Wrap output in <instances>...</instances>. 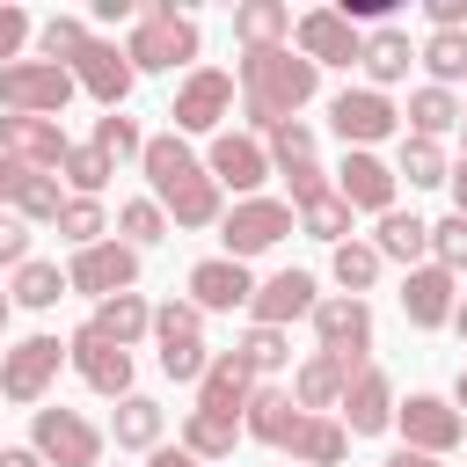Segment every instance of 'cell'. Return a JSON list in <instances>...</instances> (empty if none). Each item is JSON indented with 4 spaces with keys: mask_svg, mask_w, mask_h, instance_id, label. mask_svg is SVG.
Segmentation results:
<instances>
[{
    "mask_svg": "<svg viewBox=\"0 0 467 467\" xmlns=\"http://www.w3.org/2000/svg\"><path fill=\"white\" fill-rule=\"evenodd\" d=\"M321 88V66H306L292 44L277 51H241V109H248V139H270L277 124H292V109H306Z\"/></svg>",
    "mask_w": 467,
    "mask_h": 467,
    "instance_id": "cell-1",
    "label": "cell"
},
{
    "mask_svg": "<svg viewBox=\"0 0 467 467\" xmlns=\"http://www.w3.org/2000/svg\"><path fill=\"white\" fill-rule=\"evenodd\" d=\"M139 168L153 182V204L175 219V226H219V182L204 175V161L190 153V139L161 131L139 146Z\"/></svg>",
    "mask_w": 467,
    "mask_h": 467,
    "instance_id": "cell-2",
    "label": "cell"
},
{
    "mask_svg": "<svg viewBox=\"0 0 467 467\" xmlns=\"http://www.w3.org/2000/svg\"><path fill=\"white\" fill-rule=\"evenodd\" d=\"M124 58H131V73H175V66L197 58V22H190L175 0L139 7L131 36H124Z\"/></svg>",
    "mask_w": 467,
    "mask_h": 467,
    "instance_id": "cell-3",
    "label": "cell"
},
{
    "mask_svg": "<svg viewBox=\"0 0 467 467\" xmlns=\"http://www.w3.org/2000/svg\"><path fill=\"white\" fill-rule=\"evenodd\" d=\"M73 102V73L44 66V58H15L0 66V117H58Z\"/></svg>",
    "mask_w": 467,
    "mask_h": 467,
    "instance_id": "cell-4",
    "label": "cell"
},
{
    "mask_svg": "<svg viewBox=\"0 0 467 467\" xmlns=\"http://www.w3.org/2000/svg\"><path fill=\"white\" fill-rule=\"evenodd\" d=\"M292 226H299V219H292V204H285V197H234V212H219V241H226V255H234V263H248V255L277 248Z\"/></svg>",
    "mask_w": 467,
    "mask_h": 467,
    "instance_id": "cell-5",
    "label": "cell"
},
{
    "mask_svg": "<svg viewBox=\"0 0 467 467\" xmlns=\"http://www.w3.org/2000/svg\"><path fill=\"white\" fill-rule=\"evenodd\" d=\"M314 336H321V358H336L343 372H365L372 358V306L336 292V299H314Z\"/></svg>",
    "mask_w": 467,
    "mask_h": 467,
    "instance_id": "cell-6",
    "label": "cell"
},
{
    "mask_svg": "<svg viewBox=\"0 0 467 467\" xmlns=\"http://www.w3.org/2000/svg\"><path fill=\"white\" fill-rule=\"evenodd\" d=\"M29 452H36L44 467H102V431H95L80 409H36Z\"/></svg>",
    "mask_w": 467,
    "mask_h": 467,
    "instance_id": "cell-7",
    "label": "cell"
},
{
    "mask_svg": "<svg viewBox=\"0 0 467 467\" xmlns=\"http://www.w3.org/2000/svg\"><path fill=\"white\" fill-rule=\"evenodd\" d=\"M153 343H161V372H168V379H204L212 350H204V314H197L190 299L153 306Z\"/></svg>",
    "mask_w": 467,
    "mask_h": 467,
    "instance_id": "cell-8",
    "label": "cell"
},
{
    "mask_svg": "<svg viewBox=\"0 0 467 467\" xmlns=\"http://www.w3.org/2000/svg\"><path fill=\"white\" fill-rule=\"evenodd\" d=\"M394 423H401V445H409V452H431V460H445L452 445H467V416H460L445 394H409V401H394Z\"/></svg>",
    "mask_w": 467,
    "mask_h": 467,
    "instance_id": "cell-9",
    "label": "cell"
},
{
    "mask_svg": "<svg viewBox=\"0 0 467 467\" xmlns=\"http://www.w3.org/2000/svg\"><path fill=\"white\" fill-rule=\"evenodd\" d=\"M328 124H336V139H343L350 153H372L379 139H394L401 109H394L379 88H343V95L328 102Z\"/></svg>",
    "mask_w": 467,
    "mask_h": 467,
    "instance_id": "cell-10",
    "label": "cell"
},
{
    "mask_svg": "<svg viewBox=\"0 0 467 467\" xmlns=\"http://www.w3.org/2000/svg\"><path fill=\"white\" fill-rule=\"evenodd\" d=\"M58 365H66V343H58V336H22V343L0 358V394L29 409V401H44V394H51Z\"/></svg>",
    "mask_w": 467,
    "mask_h": 467,
    "instance_id": "cell-11",
    "label": "cell"
},
{
    "mask_svg": "<svg viewBox=\"0 0 467 467\" xmlns=\"http://www.w3.org/2000/svg\"><path fill=\"white\" fill-rule=\"evenodd\" d=\"M175 139L182 131H219L226 117H234V73H219V66H197V73H182V88H175Z\"/></svg>",
    "mask_w": 467,
    "mask_h": 467,
    "instance_id": "cell-12",
    "label": "cell"
},
{
    "mask_svg": "<svg viewBox=\"0 0 467 467\" xmlns=\"http://www.w3.org/2000/svg\"><path fill=\"white\" fill-rule=\"evenodd\" d=\"M292 44H299V58H306V66H358L365 29H350L336 7H306V15L292 22Z\"/></svg>",
    "mask_w": 467,
    "mask_h": 467,
    "instance_id": "cell-13",
    "label": "cell"
},
{
    "mask_svg": "<svg viewBox=\"0 0 467 467\" xmlns=\"http://www.w3.org/2000/svg\"><path fill=\"white\" fill-rule=\"evenodd\" d=\"M131 277H139V248H124V241H95V248H73V263H66V285H73V292H88V299L131 292Z\"/></svg>",
    "mask_w": 467,
    "mask_h": 467,
    "instance_id": "cell-14",
    "label": "cell"
},
{
    "mask_svg": "<svg viewBox=\"0 0 467 467\" xmlns=\"http://www.w3.org/2000/svg\"><path fill=\"white\" fill-rule=\"evenodd\" d=\"M204 175H212L219 190H234V197H255V182L270 175V153H263V139H248V131H212Z\"/></svg>",
    "mask_w": 467,
    "mask_h": 467,
    "instance_id": "cell-15",
    "label": "cell"
},
{
    "mask_svg": "<svg viewBox=\"0 0 467 467\" xmlns=\"http://www.w3.org/2000/svg\"><path fill=\"white\" fill-rule=\"evenodd\" d=\"M66 358H73V372H80L95 394H109V401H124V394H131V350H117L109 336L73 328V336H66Z\"/></svg>",
    "mask_w": 467,
    "mask_h": 467,
    "instance_id": "cell-16",
    "label": "cell"
},
{
    "mask_svg": "<svg viewBox=\"0 0 467 467\" xmlns=\"http://www.w3.org/2000/svg\"><path fill=\"white\" fill-rule=\"evenodd\" d=\"M248 299H255L248 263H234V255H204V263L190 270V306H197V314H234V306H248Z\"/></svg>",
    "mask_w": 467,
    "mask_h": 467,
    "instance_id": "cell-17",
    "label": "cell"
},
{
    "mask_svg": "<svg viewBox=\"0 0 467 467\" xmlns=\"http://www.w3.org/2000/svg\"><path fill=\"white\" fill-rule=\"evenodd\" d=\"M0 153L15 168H29V175H51L66 161V131L51 117H0Z\"/></svg>",
    "mask_w": 467,
    "mask_h": 467,
    "instance_id": "cell-18",
    "label": "cell"
},
{
    "mask_svg": "<svg viewBox=\"0 0 467 467\" xmlns=\"http://www.w3.org/2000/svg\"><path fill=\"white\" fill-rule=\"evenodd\" d=\"M66 73H73V88H88L102 109H124V95H131V80H139V73H131V58H124L117 44H102V36H95Z\"/></svg>",
    "mask_w": 467,
    "mask_h": 467,
    "instance_id": "cell-19",
    "label": "cell"
},
{
    "mask_svg": "<svg viewBox=\"0 0 467 467\" xmlns=\"http://www.w3.org/2000/svg\"><path fill=\"white\" fill-rule=\"evenodd\" d=\"M350 438H379L387 423H394V387H387V372L379 365H365V372H350V387H343V416H336Z\"/></svg>",
    "mask_w": 467,
    "mask_h": 467,
    "instance_id": "cell-20",
    "label": "cell"
},
{
    "mask_svg": "<svg viewBox=\"0 0 467 467\" xmlns=\"http://www.w3.org/2000/svg\"><path fill=\"white\" fill-rule=\"evenodd\" d=\"M452 306H460V292H452V270H438V263H416V270L401 277V314H409V328H445V321H452Z\"/></svg>",
    "mask_w": 467,
    "mask_h": 467,
    "instance_id": "cell-21",
    "label": "cell"
},
{
    "mask_svg": "<svg viewBox=\"0 0 467 467\" xmlns=\"http://www.w3.org/2000/svg\"><path fill=\"white\" fill-rule=\"evenodd\" d=\"M248 394H255L248 358H241V350H212V365H204V379H197V409H212V416H234V423H241Z\"/></svg>",
    "mask_w": 467,
    "mask_h": 467,
    "instance_id": "cell-22",
    "label": "cell"
},
{
    "mask_svg": "<svg viewBox=\"0 0 467 467\" xmlns=\"http://www.w3.org/2000/svg\"><path fill=\"white\" fill-rule=\"evenodd\" d=\"M336 197H343L350 212H394V168H387L379 153H343Z\"/></svg>",
    "mask_w": 467,
    "mask_h": 467,
    "instance_id": "cell-23",
    "label": "cell"
},
{
    "mask_svg": "<svg viewBox=\"0 0 467 467\" xmlns=\"http://www.w3.org/2000/svg\"><path fill=\"white\" fill-rule=\"evenodd\" d=\"M299 423H306V409L292 401V387H255L248 409H241V431H248L255 445H292Z\"/></svg>",
    "mask_w": 467,
    "mask_h": 467,
    "instance_id": "cell-24",
    "label": "cell"
},
{
    "mask_svg": "<svg viewBox=\"0 0 467 467\" xmlns=\"http://www.w3.org/2000/svg\"><path fill=\"white\" fill-rule=\"evenodd\" d=\"M248 314H255V328H285V321L314 314V277H306V270H277V277H263L255 299H248Z\"/></svg>",
    "mask_w": 467,
    "mask_h": 467,
    "instance_id": "cell-25",
    "label": "cell"
},
{
    "mask_svg": "<svg viewBox=\"0 0 467 467\" xmlns=\"http://www.w3.org/2000/svg\"><path fill=\"white\" fill-rule=\"evenodd\" d=\"M372 255H379V263H401V270H416V263L431 255V219H416V212H379Z\"/></svg>",
    "mask_w": 467,
    "mask_h": 467,
    "instance_id": "cell-26",
    "label": "cell"
},
{
    "mask_svg": "<svg viewBox=\"0 0 467 467\" xmlns=\"http://www.w3.org/2000/svg\"><path fill=\"white\" fill-rule=\"evenodd\" d=\"M95 336H109L117 350H131L139 336H153V306L139 299V292H109V299H95V321H88Z\"/></svg>",
    "mask_w": 467,
    "mask_h": 467,
    "instance_id": "cell-27",
    "label": "cell"
},
{
    "mask_svg": "<svg viewBox=\"0 0 467 467\" xmlns=\"http://www.w3.org/2000/svg\"><path fill=\"white\" fill-rule=\"evenodd\" d=\"M343 387H350V372H343L336 358H321V350H314V358L292 372V401H299L306 416H321V409H343Z\"/></svg>",
    "mask_w": 467,
    "mask_h": 467,
    "instance_id": "cell-28",
    "label": "cell"
},
{
    "mask_svg": "<svg viewBox=\"0 0 467 467\" xmlns=\"http://www.w3.org/2000/svg\"><path fill=\"white\" fill-rule=\"evenodd\" d=\"M234 36H241L248 51H277V44L292 36V7H285V0H241V7H234Z\"/></svg>",
    "mask_w": 467,
    "mask_h": 467,
    "instance_id": "cell-29",
    "label": "cell"
},
{
    "mask_svg": "<svg viewBox=\"0 0 467 467\" xmlns=\"http://www.w3.org/2000/svg\"><path fill=\"white\" fill-rule=\"evenodd\" d=\"M358 66L372 73V88H394V80H401V73L416 66V44H409V36L394 29V22H379V29L365 36V51H358Z\"/></svg>",
    "mask_w": 467,
    "mask_h": 467,
    "instance_id": "cell-30",
    "label": "cell"
},
{
    "mask_svg": "<svg viewBox=\"0 0 467 467\" xmlns=\"http://www.w3.org/2000/svg\"><path fill=\"white\" fill-rule=\"evenodd\" d=\"M299 467H343V452H350V431L336 423V416H306L299 423V438L285 445Z\"/></svg>",
    "mask_w": 467,
    "mask_h": 467,
    "instance_id": "cell-31",
    "label": "cell"
},
{
    "mask_svg": "<svg viewBox=\"0 0 467 467\" xmlns=\"http://www.w3.org/2000/svg\"><path fill=\"white\" fill-rule=\"evenodd\" d=\"M234 438H241V423H234V416L190 409V416H182V438H175V445H182L190 460H226V452H234Z\"/></svg>",
    "mask_w": 467,
    "mask_h": 467,
    "instance_id": "cell-32",
    "label": "cell"
},
{
    "mask_svg": "<svg viewBox=\"0 0 467 467\" xmlns=\"http://www.w3.org/2000/svg\"><path fill=\"white\" fill-rule=\"evenodd\" d=\"M409 175V190H438L445 175H452V161H445V146L438 139H409L401 131V153H394V182Z\"/></svg>",
    "mask_w": 467,
    "mask_h": 467,
    "instance_id": "cell-33",
    "label": "cell"
},
{
    "mask_svg": "<svg viewBox=\"0 0 467 467\" xmlns=\"http://www.w3.org/2000/svg\"><path fill=\"white\" fill-rule=\"evenodd\" d=\"M438 131H460V95L452 88H416L409 95V139H438Z\"/></svg>",
    "mask_w": 467,
    "mask_h": 467,
    "instance_id": "cell-34",
    "label": "cell"
},
{
    "mask_svg": "<svg viewBox=\"0 0 467 467\" xmlns=\"http://www.w3.org/2000/svg\"><path fill=\"white\" fill-rule=\"evenodd\" d=\"M109 431H117V445H124V452H153V445H161V401H146V394H124Z\"/></svg>",
    "mask_w": 467,
    "mask_h": 467,
    "instance_id": "cell-35",
    "label": "cell"
},
{
    "mask_svg": "<svg viewBox=\"0 0 467 467\" xmlns=\"http://www.w3.org/2000/svg\"><path fill=\"white\" fill-rule=\"evenodd\" d=\"M416 58L431 66V88H452V80H467V29H431Z\"/></svg>",
    "mask_w": 467,
    "mask_h": 467,
    "instance_id": "cell-36",
    "label": "cell"
},
{
    "mask_svg": "<svg viewBox=\"0 0 467 467\" xmlns=\"http://www.w3.org/2000/svg\"><path fill=\"white\" fill-rule=\"evenodd\" d=\"M88 44H95V36H88L80 15H51V22H36V51H44V66H73Z\"/></svg>",
    "mask_w": 467,
    "mask_h": 467,
    "instance_id": "cell-37",
    "label": "cell"
},
{
    "mask_svg": "<svg viewBox=\"0 0 467 467\" xmlns=\"http://www.w3.org/2000/svg\"><path fill=\"white\" fill-rule=\"evenodd\" d=\"M7 299H15V306H36V314H44V306H58V299H66V270H58V263H36V255H29V263L15 270V292H7Z\"/></svg>",
    "mask_w": 467,
    "mask_h": 467,
    "instance_id": "cell-38",
    "label": "cell"
},
{
    "mask_svg": "<svg viewBox=\"0 0 467 467\" xmlns=\"http://www.w3.org/2000/svg\"><path fill=\"white\" fill-rule=\"evenodd\" d=\"M58 204H66L58 197V175H22L15 182V219L22 226H58Z\"/></svg>",
    "mask_w": 467,
    "mask_h": 467,
    "instance_id": "cell-39",
    "label": "cell"
},
{
    "mask_svg": "<svg viewBox=\"0 0 467 467\" xmlns=\"http://www.w3.org/2000/svg\"><path fill=\"white\" fill-rule=\"evenodd\" d=\"M292 219H299V234H314V241H328V248H343V241H350V204H343L336 190H328V197H314V204H299Z\"/></svg>",
    "mask_w": 467,
    "mask_h": 467,
    "instance_id": "cell-40",
    "label": "cell"
},
{
    "mask_svg": "<svg viewBox=\"0 0 467 467\" xmlns=\"http://www.w3.org/2000/svg\"><path fill=\"white\" fill-rule=\"evenodd\" d=\"M117 234H124V248H153V241H168V212L153 197H131V204H117Z\"/></svg>",
    "mask_w": 467,
    "mask_h": 467,
    "instance_id": "cell-41",
    "label": "cell"
},
{
    "mask_svg": "<svg viewBox=\"0 0 467 467\" xmlns=\"http://www.w3.org/2000/svg\"><path fill=\"white\" fill-rule=\"evenodd\" d=\"M95 153H109V161H139V146H146V131L124 117V109H102L95 117V139H88Z\"/></svg>",
    "mask_w": 467,
    "mask_h": 467,
    "instance_id": "cell-42",
    "label": "cell"
},
{
    "mask_svg": "<svg viewBox=\"0 0 467 467\" xmlns=\"http://www.w3.org/2000/svg\"><path fill=\"white\" fill-rule=\"evenodd\" d=\"M328 270H336V285L358 299V292H372V277H379V255H372V241H343V248L328 255Z\"/></svg>",
    "mask_w": 467,
    "mask_h": 467,
    "instance_id": "cell-43",
    "label": "cell"
},
{
    "mask_svg": "<svg viewBox=\"0 0 467 467\" xmlns=\"http://www.w3.org/2000/svg\"><path fill=\"white\" fill-rule=\"evenodd\" d=\"M58 175H66V182H73L80 197H95V190H102V182L117 175V161H109V153H95V146H66V161H58Z\"/></svg>",
    "mask_w": 467,
    "mask_h": 467,
    "instance_id": "cell-44",
    "label": "cell"
},
{
    "mask_svg": "<svg viewBox=\"0 0 467 467\" xmlns=\"http://www.w3.org/2000/svg\"><path fill=\"white\" fill-rule=\"evenodd\" d=\"M58 234H66L73 248H95V241L109 234V219H102L95 197H66V204H58Z\"/></svg>",
    "mask_w": 467,
    "mask_h": 467,
    "instance_id": "cell-45",
    "label": "cell"
},
{
    "mask_svg": "<svg viewBox=\"0 0 467 467\" xmlns=\"http://www.w3.org/2000/svg\"><path fill=\"white\" fill-rule=\"evenodd\" d=\"M234 350L248 358V372H285V365H292V343H285V328H248Z\"/></svg>",
    "mask_w": 467,
    "mask_h": 467,
    "instance_id": "cell-46",
    "label": "cell"
},
{
    "mask_svg": "<svg viewBox=\"0 0 467 467\" xmlns=\"http://www.w3.org/2000/svg\"><path fill=\"white\" fill-rule=\"evenodd\" d=\"M263 153H270V168H277V175H285V168H299V161H314V124H299V117H292V124H277Z\"/></svg>",
    "mask_w": 467,
    "mask_h": 467,
    "instance_id": "cell-47",
    "label": "cell"
},
{
    "mask_svg": "<svg viewBox=\"0 0 467 467\" xmlns=\"http://www.w3.org/2000/svg\"><path fill=\"white\" fill-rule=\"evenodd\" d=\"M431 263L452 270V277L467 270V219H460V212H445V219L431 226Z\"/></svg>",
    "mask_w": 467,
    "mask_h": 467,
    "instance_id": "cell-48",
    "label": "cell"
},
{
    "mask_svg": "<svg viewBox=\"0 0 467 467\" xmlns=\"http://www.w3.org/2000/svg\"><path fill=\"white\" fill-rule=\"evenodd\" d=\"M29 36H36V22H29V7H15V0H7V7H0V66H15Z\"/></svg>",
    "mask_w": 467,
    "mask_h": 467,
    "instance_id": "cell-49",
    "label": "cell"
},
{
    "mask_svg": "<svg viewBox=\"0 0 467 467\" xmlns=\"http://www.w3.org/2000/svg\"><path fill=\"white\" fill-rule=\"evenodd\" d=\"M285 190H292V212H299V204H314V197H328V175H321L314 161H299V168H285Z\"/></svg>",
    "mask_w": 467,
    "mask_h": 467,
    "instance_id": "cell-50",
    "label": "cell"
},
{
    "mask_svg": "<svg viewBox=\"0 0 467 467\" xmlns=\"http://www.w3.org/2000/svg\"><path fill=\"white\" fill-rule=\"evenodd\" d=\"M0 263H7V270L29 263V226H22L15 212H0Z\"/></svg>",
    "mask_w": 467,
    "mask_h": 467,
    "instance_id": "cell-51",
    "label": "cell"
},
{
    "mask_svg": "<svg viewBox=\"0 0 467 467\" xmlns=\"http://www.w3.org/2000/svg\"><path fill=\"white\" fill-rule=\"evenodd\" d=\"M431 29H467V0H423Z\"/></svg>",
    "mask_w": 467,
    "mask_h": 467,
    "instance_id": "cell-52",
    "label": "cell"
},
{
    "mask_svg": "<svg viewBox=\"0 0 467 467\" xmlns=\"http://www.w3.org/2000/svg\"><path fill=\"white\" fill-rule=\"evenodd\" d=\"M95 22H139V0H95Z\"/></svg>",
    "mask_w": 467,
    "mask_h": 467,
    "instance_id": "cell-53",
    "label": "cell"
},
{
    "mask_svg": "<svg viewBox=\"0 0 467 467\" xmlns=\"http://www.w3.org/2000/svg\"><path fill=\"white\" fill-rule=\"evenodd\" d=\"M146 467H204V460H190L182 445H153V460H146Z\"/></svg>",
    "mask_w": 467,
    "mask_h": 467,
    "instance_id": "cell-54",
    "label": "cell"
},
{
    "mask_svg": "<svg viewBox=\"0 0 467 467\" xmlns=\"http://www.w3.org/2000/svg\"><path fill=\"white\" fill-rule=\"evenodd\" d=\"M22 175H29V168H15V161L0 153V204H15V182H22Z\"/></svg>",
    "mask_w": 467,
    "mask_h": 467,
    "instance_id": "cell-55",
    "label": "cell"
},
{
    "mask_svg": "<svg viewBox=\"0 0 467 467\" xmlns=\"http://www.w3.org/2000/svg\"><path fill=\"white\" fill-rule=\"evenodd\" d=\"M445 182H452V212H460V219H467V153H460V168H452V175H445Z\"/></svg>",
    "mask_w": 467,
    "mask_h": 467,
    "instance_id": "cell-56",
    "label": "cell"
},
{
    "mask_svg": "<svg viewBox=\"0 0 467 467\" xmlns=\"http://www.w3.org/2000/svg\"><path fill=\"white\" fill-rule=\"evenodd\" d=\"M0 467H44V460H36L29 445H0Z\"/></svg>",
    "mask_w": 467,
    "mask_h": 467,
    "instance_id": "cell-57",
    "label": "cell"
},
{
    "mask_svg": "<svg viewBox=\"0 0 467 467\" xmlns=\"http://www.w3.org/2000/svg\"><path fill=\"white\" fill-rule=\"evenodd\" d=\"M379 467H445V460H431V452H409V445H401V452H394V460H379Z\"/></svg>",
    "mask_w": 467,
    "mask_h": 467,
    "instance_id": "cell-58",
    "label": "cell"
},
{
    "mask_svg": "<svg viewBox=\"0 0 467 467\" xmlns=\"http://www.w3.org/2000/svg\"><path fill=\"white\" fill-rule=\"evenodd\" d=\"M452 328H460V343H467V299H460V306H452Z\"/></svg>",
    "mask_w": 467,
    "mask_h": 467,
    "instance_id": "cell-59",
    "label": "cell"
},
{
    "mask_svg": "<svg viewBox=\"0 0 467 467\" xmlns=\"http://www.w3.org/2000/svg\"><path fill=\"white\" fill-rule=\"evenodd\" d=\"M452 409H467V372H460V387H452Z\"/></svg>",
    "mask_w": 467,
    "mask_h": 467,
    "instance_id": "cell-60",
    "label": "cell"
},
{
    "mask_svg": "<svg viewBox=\"0 0 467 467\" xmlns=\"http://www.w3.org/2000/svg\"><path fill=\"white\" fill-rule=\"evenodd\" d=\"M7 314H15V299H7V292H0V328H7Z\"/></svg>",
    "mask_w": 467,
    "mask_h": 467,
    "instance_id": "cell-61",
    "label": "cell"
},
{
    "mask_svg": "<svg viewBox=\"0 0 467 467\" xmlns=\"http://www.w3.org/2000/svg\"><path fill=\"white\" fill-rule=\"evenodd\" d=\"M460 139H467V102H460Z\"/></svg>",
    "mask_w": 467,
    "mask_h": 467,
    "instance_id": "cell-62",
    "label": "cell"
}]
</instances>
